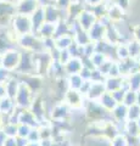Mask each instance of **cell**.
Masks as SVG:
<instances>
[{"label":"cell","mask_w":140,"mask_h":146,"mask_svg":"<svg viewBox=\"0 0 140 146\" xmlns=\"http://www.w3.org/2000/svg\"><path fill=\"white\" fill-rule=\"evenodd\" d=\"M39 4L37 0H20L17 9L21 11V15H27L37 10Z\"/></svg>","instance_id":"cell-1"}]
</instances>
